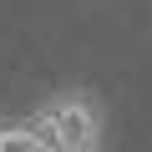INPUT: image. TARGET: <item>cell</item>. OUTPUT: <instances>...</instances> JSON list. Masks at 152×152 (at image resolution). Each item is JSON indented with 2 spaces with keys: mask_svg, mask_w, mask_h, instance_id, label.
Returning <instances> with one entry per match:
<instances>
[{
  "mask_svg": "<svg viewBox=\"0 0 152 152\" xmlns=\"http://www.w3.org/2000/svg\"><path fill=\"white\" fill-rule=\"evenodd\" d=\"M31 127L51 142V152H102V107L86 91H61L31 112Z\"/></svg>",
  "mask_w": 152,
  "mask_h": 152,
  "instance_id": "6da1fadb",
  "label": "cell"
},
{
  "mask_svg": "<svg viewBox=\"0 0 152 152\" xmlns=\"http://www.w3.org/2000/svg\"><path fill=\"white\" fill-rule=\"evenodd\" d=\"M0 152H51V142L26 122H0Z\"/></svg>",
  "mask_w": 152,
  "mask_h": 152,
  "instance_id": "7a4b0ae2",
  "label": "cell"
}]
</instances>
